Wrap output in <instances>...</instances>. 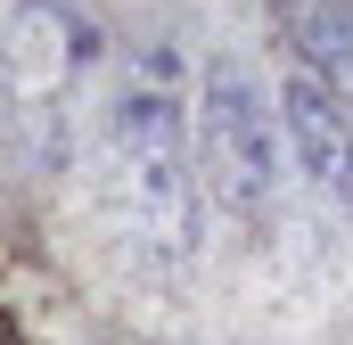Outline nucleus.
I'll use <instances>...</instances> for the list:
<instances>
[{
	"label": "nucleus",
	"mask_w": 353,
	"mask_h": 345,
	"mask_svg": "<svg viewBox=\"0 0 353 345\" xmlns=\"http://www.w3.org/2000/svg\"><path fill=\"white\" fill-rule=\"evenodd\" d=\"M173 66L157 58L140 83H123L107 115V172H115V206L140 239V255L181 271L205 247V206H197V124L165 83Z\"/></svg>",
	"instance_id": "1"
},
{
	"label": "nucleus",
	"mask_w": 353,
	"mask_h": 345,
	"mask_svg": "<svg viewBox=\"0 0 353 345\" xmlns=\"http://www.w3.org/2000/svg\"><path fill=\"white\" fill-rule=\"evenodd\" d=\"M189 124H197V165L205 189L230 214H271L279 181H288V132H279V90H263L255 66L239 58H205L189 90Z\"/></svg>",
	"instance_id": "2"
},
{
	"label": "nucleus",
	"mask_w": 353,
	"mask_h": 345,
	"mask_svg": "<svg viewBox=\"0 0 353 345\" xmlns=\"http://www.w3.org/2000/svg\"><path fill=\"white\" fill-rule=\"evenodd\" d=\"M279 132H288V165L353 222V115L312 75H288L279 83Z\"/></svg>",
	"instance_id": "3"
},
{
	"label": "nucleus",
	"mask_w": 353,
	"mask_h": 345,
	"mask_svg": "<svg viewBox=\"0 0 353 345\" xmlns=\"http://www.w3.org/2000/svg\"><path fill=\"white\" fill-rule=\"evenodd\" d=\"M279 25H288L296 75H312L353 115V0H279Z\"/></svg>",
	"instance_id": "4"
}]
</instances>
